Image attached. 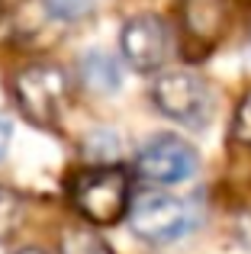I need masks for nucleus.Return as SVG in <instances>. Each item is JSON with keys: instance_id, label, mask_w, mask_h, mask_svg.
Listing matches in <instances>:
<instances>
[{"instance_id": "nucleus-5", "label": "nucleus", "mask_w": 251, "mask_h": 254, "mask_svg": "<svg viewBox=\"0 0 251 254\" xmlns=\"http://www.w3.org/2000/svg\"><path fill=\"white\" fill-rule=\"evenodd\" d=\"M196 171V151L177 135H158L135 155V174L151 184H177Z\"/></svg>"}, {"instance_id": "nucleus-4", "label": "nucleus", "mask_w": 251, "mask_h": 254, "mask_svg": "<svg viewBox=\"0 0 251 254\" xmlns=\"http://www.w3.org/2000/svg\"><path fill=\"white\" fill-rule=\"evenodd\" d=\"M129 225L138 238L151 245H164L190 229V209L184 199L171 196V193H142L129 209Z\"/></svg>"}, {"instance_id": "nucleus-3", "label": "nucleus", "mask_w": 251, "mask_h": 254, "mask_svg": "<svg viewBox=\"0 0 251 254\" xmlns=\"http://www.w3.org/2000/svg\"><path fill=\"white\" fill-rule=\"evenodd\" d=\"M16 103L36 126H52L68 97V77L55 64H32L16 74Z\"/></svg>"}, {"instance_id": "nucleus-1", "label": "nucleus", "mask_w": 251, "mask_h": 254, "mask_svg": "<svg viewBox=\"0 0 251 254\" xmlns=\"http://www.w3.org/2000/svg\"><path fill=\"white\" fill-rule=\"evenodd\" d=\"M74 206L97 225H110L129 206V174L123 168H94L74 180L71 187Z\"/></svg>"}, {"instance_id": "nucleus-2", "label": "nucleus", "mask_w": 251, "mask_h": 254, "mask_svg": "<svg viewBox=\"0 0 251 254\" xmlns=\"http://www.w3.org/2000/svg\"><path fill=\"white\" fill-rule=\"evenodd\" d=\"M155 97L158 110L164 116L177 119L184 126H206L213 116V93L203 77L190 74V71H171L155 81Z\"/></svg>"}, {"instance_id": "nucleus-14", "label": "nucleus", "mask_w": 251, "mask_h": 254, "mask_svg": "<svg viewBox=\"0 0 251 254\" xmlns=\"http://www.w3.org/2000/svg\"><path fill=\"white\" fill-rule=\"evenodd\" d=\"M16 254H42L39 248H23V251H16Z\"/></svg>"}, {"instance_id": "nucleus-7", "label": "nucleus", "mask_w": 251, "mask_h": 254, "mask_svg": "<svg viewBox=\"0 0 251 254\" xmlns=\"http://www.w3.org/2000/svg\"><path fill=\"white\" fill-rule=\"evenodd\" d=\"M229 23V0H181L184 49L190 58H203L219 45Z\"/></svg>"}, {"instance_id": "nucleus-12", "label": "nucleus", "mask_w": 251, "mask_h": 254, "mask_svg": "<svg viewBox=\"0 0 251 254\" xmlns=\"http://www.w3.org/2000/svg\"><path fill=\"white\" fill-rule=\"evenodd\" d=\"M232 138L239 145H251V90L242 97L239 110H235V119H232Z\"/></svg>"}, {"instance_id": "nucleus-9", "label": "nucleus", "mask_w": 251, "mask_h": 254, "mask_svg": "<svg viewBox=\"0 0 251 254\" xmlns=\"http://www.w3.org/2000/svg\"><path fill=\"white\" fill-rule=\"evenodd\" d=\"M45 10L52 19H62V23H77V19L90 16L94 3L90 0H45Z\"/></svg>"}, {"instance_id": "nucleus-6", "label": "nucleus", "mask_w": 251, "mask_h": 254, "mask_svg": "<svg viewBox=\"0 0 251 254\" xmlns=\"http://www.w3.org/2000/svg\"><path fill=\"white\" fill-rule=\"evenodd\" d=\"M120 45H123L126 62L135 71H155V68H161L171 55V29L161 16L142 13V16H132L129 23H126V29L120 36Z\"/></svg>"}, {"instance_id": "nucleus-8", "label": "nucleus", "mask_w": 251, "mask_h": 254, "mask_svg": "<svg viewBox=\"0 0 251 254\" xmlns=\"http://www.w3.org/2000/svg\"><path fill=\"white\" fill-rule=\"evenodd\" d=\"M81 77L90 90H100V93H110L120 87V68L103 52H90V55L81 58Z\"/></svg>"}, {"instance_id": "nucleus-11", "label": "nucleus", "mask_w": 251, "mask_h": 254, "mask_svg": "<svg viewBox=\"0 0 251 254\" xmlns=\"http://www.w3.org/2000/svg\"><path fill=\"white\" fill-rule=\"evenodd\" d=\"M23 219V203L13 190H0V238H6Z\"/></svg>"}, {"instance_id": "nucleus-10", "label": "nucleus", "mask_w": 251, "mask_h": 254, "mask_svg": "<svg viewBox=\"0 0 251 254\" xmlns=\"http://www.w3.org/2000/svg\"><path fill=\"white\" fill-rule=\"evenodd\" d=\"M62 254H113V251L90 232H68L62 238Z\"/></svg>"}, {"instance_id": "nucleus-13", "label": "nucleus", "mask_w": 251, "mask_h": 254, "mask_svg": "<svg viewBox=\"0 0 251 254\" xmlns=\"http://www.w3.org/2000/svg\"><path fill=\"white\" fill-rule=\"evenodd\" d=\"M10 138H13V123L6 113H0V158L6 155V148H10Z\"/></svg>"}]
</instances>
